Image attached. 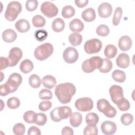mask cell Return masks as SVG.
Masks as SVG:
<instances>
[{
	"mask_svg": "<svg viewBox=\"0 0 135 135\" xmlns=\"http://www.w3.org/2000/svg\"><path fill=\"white\" fill-rule=\"evenodd\" d=\"M54 92L61 103L66 104L71 101L72 97L76 93V88L70 82L60 83L56 86Z\"/></svg>",
	"mask_w": 135,
	"mask_h": 135,
	"instance_id": "6da1fadb",
	"label": "cell"
},
{
	"mask_svg": "<svg viewBox=\"0 0 135 135\" xmlns=\"http://www.w3.org/2000/svg\"><path fill=\"white\" fill-rule=\"evenodd\" d=\"M22 10L21 4L17 1H12L8 3L5 12V17L8 21H14Z\"/></svg>",
	"mask_w": 135,
	"mask_h": 135,
	"instance_id": "7a4b0ae2",
	"label": "cell"
},
{
	"mask_svg": "<svg viewBox=\"0 0 135 135\" xmlns=\"http://www.w3.org/2000/svg\"><path fill=\"white\" fill-rule=\"evenodd\" d=\"M103 63V59L100 56H92L89 59H87L83 62L82 64V69L85 73H91L95 69H99Z\"/></svg>",
	"mask_w": 135,
	"mask_h": 135,
	"instance_id": "3957f363",
	"label": "cell"
},
{
	"mask_svg": "<svg viewBox=\"0 0 135 135\" xmlns=\"http://www.w3.org/2000/svg\"><path fill=\"white\" fill-rule=\"evenodd\" d=\"M53 50V46L51 43H45L35 49L34 56L37 60L44 61L52 54Z\"/></svg>",
	"mask_w": 135,
	"mask_h": 135,
	"instance_id": "277c9868",
	"label": "cell"
},
{
	"mask_svg": "<svg viewBox=\"0 0 135 135\" xmlns=\"http://www.w3.org/2000/svg\"><path fill=\"white\" fill-rule=\"evenodd\" d=\"M97 108L100 112L103 113L108 118H112L116 115V109L105 99H101L97 101Z\"/></svg>",
	"mask_w": 135,
	"mask_h": 135,
	"instance_id": "5b68a950",
	"label": "cell"
},
{
	"mask_svg": "<svg viewBox=\"0 0 135 135\" xmlns=\"http://www.w3.org/2000/svg\"><path fill=\"white\" fill-rule=\"evenodd\" d=\"M101 41L98 38H92L86 41L84 45L85 52L89 54L98 53L102 49Z\"/></svg>",
	"mask_w": 135,
	"mask_h": 135,
	"instance_id": "8992f818",
	"label": "cell"
},
{
	"mask_svg": "<svg viewBox=\"0 0 135 135\" xmlns=\"http://www.w3.org/2000/svg\"><path fill=\"white\" fill-rule=\"evenodd\" d=\"M41 12L47 17L52 18L57 15L58 13L57 7L52 2L46 1L42 3L41 6Z\"/></svg>",
	"mask_w": 135,
	"mask_h": 135,
	"instance_id": "52a82bcc",
	"label": "cell"
},
{
	"mask_svg": "<svg viewBox=\"0 0 135 135\" xmlns=\"http://www.w3.org/2000/svg\"><path fill=\"white\" fill-rule=\"evenodd\" d=\"M75 107L82 112L89 111L93 107V102L91 98L88 97L79 98L75 102Z\"/></svg>",
	"mask_w": 135,
	"mask_h": 135,
	"instance_id": "ba28073f",
	"label": "cell"
},
{
	"mask_svg": "<svg viewBox=\"0 0 135 135\" xmlns=\"http://www.w3.org/2000/svg\"><path fill=\"white\" fill-rule=\"evenodd\" d=\"M63 57L65 62L73 64L78 60L79 53L75 48L68 47L64 50L63 53Z\"/></svg>",
	"mask_w": 135,
	"mask_h": 135,
	"instance_id": "9c48e42d",
	"label": "cell"
},
{
	"mask_svg": "<svg viewBox=\"0 0 135 135\" xmlns=\"http://www.w3.org/2000/svg\"><path fill=\"white\" fill-rule=\"evenodd\" d=\"M22 55V51L19 47H14L12 48L9 52L7 57L9 61V66H15L21 59Z\"/></svg>",
	"mask_w": 135,
	"mask_h": 135,
	"instance_id": "30bf717a",
	"label": "cell"
},
{
	"mask_svg": "<svg viewBox=\"0 0 135 135\" xmlns=\"http://www.w3.org/2000/svg\"><path fill=\"white\" fill-rule=\"evenodd\" d=\"M109 93L112 102L115 104L124 98L123 89L119 85H112L109 89Z\"/></svg>",
	"mask_w": 135,
	"mask_h": 135,
	"instance_id": "8fae6325",
	"label": "cell"
},
{
	"mask_svg": "<svg viewBox=\"0 0 135 135\" xmlns=\"http://www.w3.org/2000/svg\"><path fill=\"white\" fill-rule=\"evenodd\" d=\"M6 82L16 91L22 82V77L19 73H13L10 75Z\"/></svg>",
	"mask_w": 135,
	"mask_h": 135,
	"instance_id": "7c38bea8",
	"label": "cell"
},
{
	"mask_svg": "<svg viewBox=\"0 0 135 135\" xmlns=\"http://www.w3.org/2000/svg\"><path fill=\"white\" fill-rule=\"evenodd\" d=\"M101 130L105 135H112L117 131L116 124L110 121H104L101 125Z\"/></svg>",
	"mask_w": 135,
	"mask_h": 135,
	"instance_id": "4fadbf2b",
	"label": "cell"
},
{
	"mask_svg": "<svg viewBox=\"0 0 135 135\" xmlns=\"http://www.w3.org/2000/svg\"><path fill=\"white\" fill-rule=\"evenodd\" d=\"M98 11L99 15L101 17L108 18L112 13V7L110 3L103 2L99 6Z\"/></svg>",
	"mask_w": 135,
	"mask_h": 135,
	"instance_id": "5bb4252c",
	"label": "cell"
},
{
	"mask_svg": "<svg viewBox=\"0 0 135 135\" xmlns=\"http://www.w3.org/2000/svg\"><path fill=\"white\" fill-rule=\"evenodd\" d=\"M118 44L119 49L121 51H127L131 49L132 44V41L129 36L124 35L119 38Z\"/></svg>",
	"mask_w": 135,
	"mask_h": 135,
	"instance_id": "9a60e30c",
	"label": "cell"
},
{
	"mask_svg": "<svg viewBox=\"0 0 135 135\" xmlns=\"http://www.w3.org/2000/svg\"><path fill=\"white\" fill-rule=\"evenodd\" d=\"M130 59L129 56L125 53H120L116 59L118 66L122 69H126L129 66Z\"/></svg>",
	"mask_w": 135,
	"mask_h": 135,
	"instance_id": "2e32d148",
	"label": "cell"
},
{
	"mask_svg": "<svg viewBox=\"0 0 135 135\" xmlns=\"http://www.w3.org/2000/svg\"><path fill=\"white\" fill-rule=\"evenodd\" d=\"M2 37L5 42L10 43L16 40L17 38V34L13 29L8 28L3 32Z\"/></svg>",
	"mask_w": 135,
	"mask_h": 135,
	"instance_id": "e0dca14e",
	"label": "cell"
},
{
	"mask_svg": "<svg viewBox=\"0 0 135 135\" xmlns=\"http://www.w3.org/2000/svg\"><path fill=\"white\" fill-rule=\"evenodd\" d=\"M15 27L19 32L25 33L30 30V24L27 20L22 18L18 20L15 23Z\"/></svg>",
	"mask_w": 135,
	"mask_h": 135,
	"instance_id": "ac0fdd59",
	"label": "cell"
},
{
	"mask_svg": "<svg viewBox=\"0 0 135 135\" xmlns=\"http://www.w3.org/2000/svg\"><path fill=\"white\" fill-rule=\"evenodd\" d=\"M69 27L71 31L75 33H78L83 31L84 28V24L80 20L74 18L70 22Z\"/></svg>",
	"mask_w": 135,
	"mask_h": 135,
	"instance_id": "d6986e66",
	"label": "cell"
},
{
	"mask_svg": "<svg viewBox=\"0 0 135 135\" xmlns=\"http://www.w3.org/2000/svg\"><path fill=\"white\" fill-rule=\"evenodd\" d=\"M81 16L85 22H91L93 21L95 18V12L93 8L89 7L82 12Z\"/></svg>",
	"mask_w": 135,
	"mask_h": 135,
	"instance_id": "ffe728a7",
	"label": "cell"
},
{
	"mask_svg": "<svg viewBox=\"0 0 135 135\" xmlns=\"http://www.w3.org/2000/svg\"><path fill=\"white\" fill-rule=\"evenodd\" d=\"M82 115L78 112L72 113L70 116V123L72 127H78L82 123Z\"/></svg>",
	"mask_w": 135,
	"mask_h": 135,
	"instance_id": "44dd1931",
	"label": "cell"
},
{
	"mask_svg": "<svg viewBox=\"0 0 135 135\" xmlns=\"http://www.w3.org/2000/svg\"><path fill=\"white\" fill-rule=\"evenodd\" d=\"M42 83L45 88L51 89L53 88L56 85V80L53 75H46L42 78Z\"/></svg>",
	"mask_w": 135,
	"mask_h": 135,
	"instance_id": "7402d4cb",
	"label": "cell"
},
{
	"mask_svg": "<svg viewBox=\"0 0 135 135\" xmlns=\"http://www.w3.org/2000/svg\"><path fill=\"white\" fill-rule=\"evenodd\" d=\"M72 113L71 109L68 106H62L58 107L57 114L58 116L61 121L63 119H66Z\"/></svg>",
	"mask_w": 135,
	"mask_h": 135,
	"instance_id": "603a6c76",
	"label": "cell"
},
{
	"mask_svg": "<svg viewBox=\"0 0 135 135\" xmlns=\"http://www.w3.org/2000/svg\"><path fill=\"white\" fill-rule=\"evenodd\" d=\"M33 68L34 65L33 62L28 59H25L22 61L20 65V69L21 72L26 74L31 72Z\"/></svg>",
	"mask_w": 135,
	"mask_h": 135,
	"instance_id": "cb8c5ba5",
	"label": "cell"
},
{
	"mask_svg": "<svg viewBox=\"0 0 135 135\" xmlns=\"http://www.w3.org/2000/svg\"><path fill=\"white\" fill-rule=\"evenodd\" d=\"M65 27L64 21L61 18H56L53 20L52 23V28L55 32H61Z\"/></svg>",
	"mask_w": 135,
	"mask_h": 135,
	"instance_id": "d4e9b609",
	"label": "cell"
},
{
	"mask_svg": "<svg viewBox=\"0 0 135 135\" xmlns=\"http://www.w3.org/2000/svg\"><path fill=\"white\" fill-rule=\"evenodd\" d=\"M117 47L112 44L107 45L104 51V55L108 59H112L117 54Z\"/></svg>",
	"mask_w": 135,
	"mask_h": 135,
	"instance_id": "484cf974",
	"label": "cell"
},
{
	"mask_svg": "<svg viewBox=\"0 0 135 135\" xmlns=\"http://www.w3.org/2000/svg\"><path fill=\"white\" fill-rule=\"evenodd\" d=\"M70 43L73 46H78L80 45L82 41V36L78 33H73L69 36Z\"/></svg>",
	"mask_w": 135,
	"mask_h": 135,
	"instance_id": "4316f807",
	"label": "cell"
},
{
	"mask_svg": "<svg viewBox=\"0 0 135 135\" xmlns=\"http://www.w3.org/2000/svg\"><path fill=\"white\" fill-rule=\"evenodd\" d=\"M112 77L115 81L119 83L124 82L126 79V73L119 70H115L112 73Z\"/></svg>",
	"mask_w": 135,
	"mask_h": 135,
	"instance_id": "83f0119b",
	"label": "cell"
},
{
	"mask_svg": "<svg viewBox=\"0 0 135 135\" xmlns=\"http://www.w3.org/2000/svg\"><path fill=\"white\" fill-rule=\"evenodd\" d=\"M75 13L74 8L71 5H66L62 9V16L65 18H69L73 17Z\"/></svg>",
	"mask_w": 135,
	"mask_h": 135,
	"instance_id": "f1b7e54d",
	"label": "cell"
},
{
	"mask_svg": "<svg viewBox=\"0 0 135 135\" xmlns=\"http://www.w3.org/2000/svg\"><path fill=\"white\" fill-rule=\"evenodd\" d=\"M113 66V64L112 61L107 58L103 59V63L101 67L98 69L99 71L101 73H108L109 72Z\"/></svg>",
	"mask_w": 135,
	"mask_h": 135,
	"instance_id": "f546056e",
	"label": "cell"
},
{
	"mask_svg": "<svg viewBox=\"0 0 135 135\" xmlns=\"http://www.w3.org/2000/svg\"><path fill=\"white\" fill-rule=\"evenodd\" d=\"M32 22L33 26L35 27H42L45 23L46 21L44 17L41 15H36L32 18Z\"/></svg>",
	"mask_w": 135,
	"mask_h": 135,
	"instance_id": "4dcf8cb0",
	"label": "cell"
},
{
	"mask_svg": "<svg viewBox=\"0 0 135 135\" xmlns=\"http://www.w3.org/2000/svg\"><path fill=\"white\" fill-rule=\"evenodd\" d=\"M28 83L32 88L36 89L40 86L41 80L39 76L36 74H33L30 76L28 79Z\"/></svg>",
	"mask_w": 135,
	"mask_h": 135,
	"instance_id": "1f68e13d",
	"label": "cell"
},
{
	"mask_svg": "<svg viewBox=\"0 0 135 135\" xmlns=\"http://www.w3.org/2000/svg\"><path fill=\"white\" fill-rule=\"evenodd\" d=\"M99 120V117L97 114L94 112H90L85 117V122L86 124L96 125Z\"/></svg>",
	"mask_w": 135,
	"mask_h": 135,
	"instance_id": "d6a6232c",
	"label": "cell"
},
{
	"mask_svg": "<svg viewBox=\"0 0 135 135\" xmlns=\"http://www.w3.org/2000/svg\"><path fill=\"white\" fill-rule=\"evenodd\" d=\"M122 13L123 11L121 7H117L115 8L112 18V24L114 26L119 25L122 15Z\"/></svg>",
	"mask_w": 135,
	"mask_h": 135,
	"instance_id": "836d02e7",
	"label": "cell"
},
{
	"mask_svg": "<svg viewBox=\"0 0 135 135\" xmlns=\"http://www.w3.org/2000/svg\"><path fill=\"white\" fill-rule=\"evenodd\" d=\"M36 113L32 110L25 112L23 115V119L27 123H35Z\"/></svg>",
	"mask_w": 135,
	"mask_h": 135,
	"instance_id": "e575fe53",
	"label": "cell"
},
{
	"mask_svg": "<svg viewBox=\"0 0 135 135\" xmlns=\"http://www.w3.org/2000/svg\"><path fill=\"white\" fill-rule=\"evenodd\" d=\"M48 36V33L44 29H40L35 31L34 33V37L38 42L44 41Z\"/></svg>",
	"mask_w": 135,
	"mask_h": 135,
	"instance_id": "d590c367",
	"label": "cell"
},
{
	"mask_svg": "<svg viewBox=\"0 0 135 135\" xmlns=\"http://www.w3.org/2000/svg\"><path fill=\"white\" fill-rule=\"evenodd\" d=\"M7 105L8 108L11 109H17L20 105V101L16 97H11L7 100Z\"/></svg>",
	"mask_w": 135,
	"mask_h": 135,
	"instance_id": "8d00e7d4",
	"label": "cell"
},
{
	"mask_svg": "<svg viewBox=\"0 0 135 135\" xmlns=\"http://www.w3.org/2000/svg\"><path fill=\"white\" fill-rule=\"evenodd\" d=\"M96 33L101 36H106L110 33V29L107 25L101 24L97 28Z\"/></svg>",
	"mask_w": 135,
	"mask_h": 135,
	"instance_id": "74e56055",
	"label": "cell"
},
{
	"mask_svg": "<svg viewBox=\"0 0 135 135\" xmlns=\"http://www.w3.org/2000/svg\"><path fill=\"white\" fill-rule=\"evenodd\" d=\"M118 108L121 111H128L130 108V104L129 101L126 98H123L117 104Z\"/></svg>",
	"mask_w": 135,
	"mask_h": 135,
	"instance_id": "f35d334b",
	"label": "cell"
},
{
	"mask_svg": "<svg viewBox=\"0 0 135 135\" xmlns=\"http://www.w3.org/2000/svg\"><path fill=\"white\" fill-rule=\"evenodd\" d=\"M84 134L97 135L98 134V130L96 125L88 124L83 130Z\"/></svg>",
	"mask_w": 135,
	"mask_h": 135,
	"instance_id": "ab89813d",
	"label": "cell"
},
{
	"mask_svg": "<svg viewBox=\"0 0 135 135\" xmlns=\"http://www.w3.org/2000/svg\"><path fill=\"white\" fill-rule=\"evenodd\" d=\"M120 120L123 125L129 126L132 123L133 121V116L129 113H126L121 115Z\"/></svg>",
	"mask_w": 135,
	"mask_h": 135,
	"instance_id": "60d3db41",
	"label": "cell"
},
{
	"mask_svg": "<svg viewBox=\"0 0 135 135\" xmlns=\"http://www.w3.org/2000/svg\"><path fill=\"white\" fill-rule=\"evenodd\" d=\"M47 121V117L45 114L43 113H37L36 114L35 123L36 124L43 126L45 124Z\"/></svg>",
	"mask_w": 135,
	"mask_h": 135,
	"instance_id": "b9f144b4",
	"label": "cell"
},
{
	"mask_svg": "<svg viewBox=\"0 0 135 135\" xmlns=\"http://www.w3.org/2000/svg\"><path fill=\"white\" fill-rule=\"evenodd\" d=\"M15 92L6 82L1 85L0 95L1 96H6L9 93Z\"/></svg>",
	"mask_w": 135,
	"mask_h": 135,
	"instance_id": "7bdbcfd3",
	"label": "cell"
},
{
	"mask_svg": "<svg viewBox=\"0 0 135 135\" xmlns=\"http://www.w3.org/2000/svg\"><path fill=\"white\" fill-rule=\"evenodd\" d=\"M25 131V126L22 123H16L13 127V131L15 134L23 135Z\"/></svg>",
	"mask_w": 135,
	"mask_h": 135,
	"instance_id": "ee69618b",
	"label": "cell"
},
{
	"mask_svg": "<svg viewBox=\"0 0 135 135\" xmlns=\"http://www.w3.org/2000/svg\"><path fill=\"white\" fill-rule=\"evenodd\" d=\"M38 97L42 100H50L52 98L53 94L52 92L49 90L44 89L40 91Z\"/></svg>",
	"mask_w": 135,
	"mask_h": 135,
	"instance_id": "f6af8a7d",
	"label": "cell"
},
{
	"mask_svg": "<svg viewBox=\"0 0 135 135\" xmlns=\"http://www.w3.org/2000/svg\"><path fill=\"white\" fill-rule=\"evenodd\" d=\"M38 6V2L36 0H28L26 2L25 7L29 12L35 11Z\"/></svg>",
	"mask_w": 135,
	"mask_h": 135,
	"instance_id": "bcb514c9",
	"label": "cell"
},
{
	"mask_svg": "<svg viewBox=\"0 0 135 135\" xmlns=\"http://www.w3.org/2000/svg\"><path fill=\"white\" fill-rule=\"evenodd\" d=\"M52 103L49 101H44L40 103L38 108L41 111H46L52 107Z\"/></svg>",
	"mask_w": 135,
	"mask_h": 135,
	"instance_id": "7dc6e473",
	"label": "cell"
},
{
	"mask_svg": "<svg viewBox=\"0 0 135 135\" xmlns=\"http://www.w3.org/2000/svg\"><path fill=\"white\" fill-rule=\"evenodd\" d=\"M41 132L40 129L36 126H31L28 130V135H40Z\"/></svg>",
	"mask_w": 135,
	"mask_h": 135,
	"instance_id": "c3c4849f",
	"label": "cell"
},
{
	"mask_svg": "<svg viewBox=\"0 0 135 135\" xmlns=\"http://www.w3.org/2000/svg\"><path fill=\"white\" fill-rule=\"evenodd\" d=\"M1 61V70H3L8 66H9V61L8 58L4 56H1L0 57Z\"/></svg>",
	"mask_w": 135,
	"mask_h": 135,
	"instance_id": "681fc988",
	"label": "cell"
},
{
	"mask_svg": "<svg viewBox=\"0 0 135 135\" xmlns=\"http://www.w3.org/2000/svg\"><path fill=\"white\" fill-rule=\"evenodd\" d=\"M57 108L58 107H56L54 108L51 112H50V117L51 119L54 122H59L60 121V119L58 116L57 114Z\"/></svg>",
	"mask_w": 135,
	"mask_h": 135,
	"instance_id": "f907efd6",
	"label": "cell"
},
{
	"mask_svg": "<svg viewBox=\"0 0 135 135\" xmlns=\"http://www.w3.org/2000/svg\"><path fill=\"white\" fill-rule=\"evenodd\" d=\"M75 5L79 8H82L87 5L88 0H75L74 1Z\"/></svg>",
	"mask_w": 135,
	"mask_h": 135,
	"instance_id": "816d5d0a",
	"label": "cell"
},
{
	"mask_svg": "<svg viewBox=\"0 0 135 135\" xmlns=\"http://www.w3.org/2000/svg\"><path fill=\"white\" fill-rule=\"evenodd\" d=\"M73 134H74L73 130L72 129V128L70 127H65L62 130V135H65V134L73 135Z\"/></svg>",
	"mask_w": 135,
	"mask_h": 135,
	"instance_id": "f5cc1de1",
	"label": "cell"
}]
</instances>
